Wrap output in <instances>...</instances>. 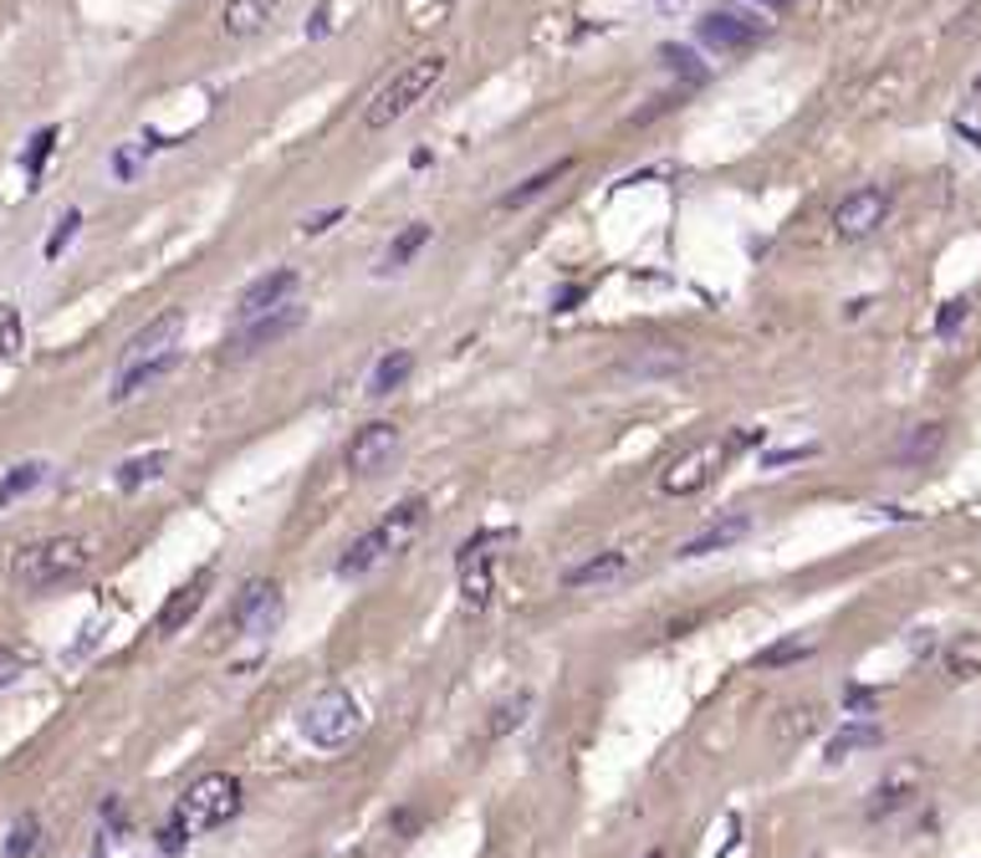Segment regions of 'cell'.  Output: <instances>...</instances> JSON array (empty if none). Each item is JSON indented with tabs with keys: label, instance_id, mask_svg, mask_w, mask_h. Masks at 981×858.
Segmentation results:
<instances>
[{
	"label": "cell",
	"instance_id": "cell-1",
	"mask_svg": "<svg viewBox=\"0 0 981 858\" xmlns=\"http://www.w3.org/2000/svg\"><path fill=\"white\" fill-rule=\"evenodd\" d=\"M425 527H430V506L419 501V496H409V501L399 506H388L384 517L373 521L369 532L358 537L353 547L338 557V573L342 577H363L373 573L379 563H388V557H399V552H409L425 537Z\"/></svg>",
	"mask_w": 981,
	"mask_h": 858
},
{
	"label": "cell",
	"instance_id": "cell-2",
	"mask_svg": "<svg viewBox=\"0 0 981 858\" xmlns=\"http://www.w3.org/2000/svg\"><path fill=\"white\" fill-rule=\"evenodd\" d=\"M446 72H450V57H446V52H425V57L404 61L399 72L388 77L384 88L369 98V108H363V128H369V134H384V128H394L404 113H415V108L425 103V98H430L440 82H446Z\"/></svg>",
	"mask_w": 981,
	"mask_h": 858
},
{
	"label": "cell",
	"instance_id": "cell-3",
	"mask_svg": "<svg viewBox=\"0 0 981 858\" xmlns=\"http://www.w3.org/2000/svg\"><path fill=\"white\" fill-rule=\"evenodd\" d=\"M88 563H92V542H82V537H46V542H31V547L15 552L11 577H15V588L46 592L82 577Z\"/></svg>",
	"mask_w": 981,
	"mask_h": 858
},
{
	"label": "cell",
	"instance_id": "cell-4",
	"mask_svg": "<svg viewBox=\"0 0 981 858\" xmlns=\"http://www.w3.org/2000/svg\"><path fill=\"white\" fill-rule=\"evenodd\" d=\"M240 782L230 777V771H205L200 782L184 787V798H179L174 808V823L184 833H210V828H221V823H230V817L240 813Z\"/></svg>",
	"mask_w": 981,
	"mask_h": 858
},
{
	"label": "cell",
	"instance_id": "cell-5",
	"mask_svg": "<svg viewBox=\"0 0 981 858\" xmlns=\"http://www.w3.org/2000/svg\"><path fill=\"white\" fill-rule=\"evenodd\" d=\"M752 440H757V434H715V440H700L696 450H685V455L659 475V490H665V496H696V490L711 486L715 475L726 471V460Z\"/></svg>",
	"mask_w": 981,
	"mask_h": 858
},
{
	"label": "cell",
	"instance_id": "cell-6",
	"mask_svg": "<svg viewBox=\"0 0 981 858\" xmlns=\"http://www.w3.org/2000/svg\"><path fill=\"white\" fill-rule=\"evenodd\" d=\"M358 725H363V715H358V700L348 696L342 685H327V690H317V696L302 705V715H297V731L313 741V746H323V752H332V746H342V741H353Z\"/></svg>",
	"mask_w": 981,
	"mask_h": 858
},
{
	"label": "cell",
	"instance_id": "cell-7",
	"mask_svg": "<svg viewBox=\"0 0 981 858\" xmlns=\"http://www.w3.org/2000/svg\"><path fill=\"white\" fill-rule=\"evenodd\" d=\"M890 205H894V194L884 190V184H859V190L844 194L838 210H833V236H838V240L875 236L879 225L890 221Z\"/></svg>",
	"mask_w": 981,
	"mask_h": 858
},
{
	"label": "cell",
	"instance_id": "cell-8",
	"mask_svg": "<svg viewBox=\"0 0 981 858\" xmlns=\"http://www.w3.org/2000/svg\"><path fill=\"white\" fill-rule=\"evenodd\" d=\"M399 455V425L388 419H373L348 440V471L353 475H379L388 471V460Z\"/></svg>",
	"mask_w": 981,
	"mask_h": 858
},
{
	"label": "cell",
	"instance_id": "cell-9",
	"mask_svg": "<svg viewBox=\"0 0 981 858\" xmlns=\"http://www.w3.org/2000/svg\"><path fill=\"white\" fill-rule=\"evenodd\" d=\"M696 36L711 46V52H746V46H757L762 36H767V21L742 15V11H711L696 26Z\"/></svg>",
	"mask_w": 981,
	"mask_h": 858
},
{
	"label": "cell",
	"instance_id": "cell-10",
	"mask_svg": "<svg viewBox=\"0 0 981 858\" xmlns=\"http://www.w3.org/2000/svg\"><path fill=\"white\" fill-rule=\"evenodd\" d=\"M307 323V312L297 307V302H286V307H271L261 312V317H246V327H240L236 338H230V353H261L267 342H282L286 332H297V327Z\"/></svg>",
	"mask_w": 981,
	"mask_h": 858
},
{
	"label": "cell",
	"instance_id": "cell-11",
	"mask_svg": "<svg viewBox=\"0 0 981 858\" xmlns=\"http://www.w3.org/2000/svg\"><path fill=\"white\" fill-rule=\"evenodd\" d=\"M277 619H282V588H277L271 577L246 583L240 598H236V623H240V629H246V634H271Z\"/></svg>",
	"mask_w": 981,
	"mask_h": 858
},
{
	"label": "cell",
	"instance_id": "cell-12",
	"mask_svg": "<svg viewBox=\"0 0 981 858\" xmlns=\"http://www.w3.org/2000/svg\"><path fill=\"white\" fill-rule=\"evenodd\" d=\"M174 363H179V348H169V353H149V358H123L119 379H113V404L134 399V394H144L149 384H159L164 373H174Z\"/></svg>",
	"mask_w": 981,
	"mask_h": 858
},
{
	"label": "cell",
	"instance_id": "cell-13",
	"mask_svg": "<svg viewBox=\"0 0 981 858\" xmlns=\"http://www.w3.org/2000/svg\"><path fill=\"white\" fill-rule=\"evenodd\" d=\"M292 292H297V271L277 267V271H267V276H256V282L240 292L236 307H240V317H261V312H271V307H286Z\"/></svg>",
	"mask_w": 981,
	"mask_h": 858
},
{
	"label": "cell",
	"instance_id": "cell-14",
	"mask_svg": "<svg viewBox=\"0 0 981 858\" xmlns=\"http://www.w3.org/2000/svg\"><path fill=\"white\" fill-rule=\"evenodd\" d=\"M746 532H752V517H746V511H726V517L706 521L690 542H680V557H711V552H721V547H736Z\"/></svg>",
	"mask_w": 981,
	"mask_h": 858
},
{
	"label": "cell",
	"instance_id": "cell-15",
	"mask_svg": "<svg viewBox=\"0 0 981 858\" xmlns=\"http://www.w3.org/2000/svg\"><path fill=\"white\" fill-rule=\"evenodd\" d=\"M629 567H634V552H629V547H604V552H594V557H583L578 567H567L563 588H598V583L624 577Z\"/></svg>",
	"mask_w": 981,
	"mask_h": 858
},
{
	"label": "cell",
	"instance_id": "cell-16",
	"mask_svg": "<svg viewBox=\"0 0 981 858\" xmlns=\"http://www.w3.org/2000/svg\"><path fill=\"white\" fill-rule=\"evenodd\" d=\"M205 588H210V573H194L190 583H179V588L169 592V603L159 608V619H154V629H159L164 639H169V634H179V629H184V623L194 619V608L205 603Z\"/></svg>",
	"mask_w": 981,
	"mask_h": 858
},
{
	"label": "cell",
	"instance_id": "cell-17",
	"mask_svg": "<svg viewBox=\"0 0 981 858\" xmlns=\"http://www.w3.org/2000/svg\"><path fill=\"white\" fill-rule=\"evenodd\" d=\"M282 0H225V36L230 42H246V36H261V31L277 21Z\"/></svg>",
	"mask_w": 981,
	"mask_h": 858
},
{
	"label": "cell",
	"instance_id": "cell-18",
	"mask_svg": "<svg viewBox=\"0 0 981 858\" xmlns=\"http://www.w3.org/2000/svg\"><path fill=\"white\" fill-rule=\"evenodd\" d=\"M461 592H465V608H486L490 603V552H486V542H465V552H461Z\"/></svg>",
	"mask_w": 981,
	"mask_h": 858
},
{
	"label": "cell",
	"instance_id": "cell-19",
	"mask_svg": "<svg viewBox=\"0 0 981 858\" xmlns=\"http://www.w3.org/2000/svg\"><path fill=\"white\" fill-rule=\"evenodd\" d=\"M179 327H184V312H164V317H154L144 332H134L128 338V348H123V358H149V353H169L179 342Z\"/></svg>",
	"mask_w": 981,
	"mask_h": 858
},
{
	"label": "cell",
	"instance_id": "cell-20",
	"mask_svg": "<svg viewBox=\"0 0 981 858\" xmlns=\"http://www.w3.org/2000/svg\"><path fill=\"white\" fill-rule=\"evenodd\" d=\"M409 373H415V353H409V348H388V353L373 363V373H369V394H373V399H388L394 388L409 384Z\"/></svg>",
	"mask_w": 981,
	"mask_h": 858
},
{
	"label": "cell",
	"instance_id": "cell-21",
	"mask_svg": "<svg viewBox=\"0 0 981 858\" xmlns=\"http://www.w3.org/2000/svg\"><path fill=\"white\" fill-rule=\"evenodd\" d=\"M940 450H946V425H936V419H931V425H915L905 440H900L894 460H900V465H931Z\"/></svg>",
	"mask_w": 981,
	"mask_h": 858
},
{
	"label": "cell",
	"instance_id": "cell-22",
	"mask_svg": "<svg viewBox=\"0 0 981 858\" xmlns=\"http://www.w3.org/2000/svg\"><path fill=\"white\" fill-rule=\"evenodd\" d=\"M567 169H573V159H552L548 169L527 174V179L517 184V190H506V194H501V210H521V205H532V200H542V194H548L552 184H557V179L567 174Z\"/></svg>",
	"mask_w": 981,
	"mask_h": 858
},
{
	"label": "cell",
	"instance_id": "cell-23",
	"mask_svg": "<svg viewBox=\"0 0 981 858\" xmlns=\"http://www.w3.org/2000/svg\"><path fill=\"white\" fill-rule=\"evenodd\" d=\"M884 741V731H879L875 721H848L838 736L828 741V761H844V756H854V752H869V746H879Z\"/></svg>",
	"mask_w": 981,
	"mask_h": 858
},
{
	"label": "cell",
	"instance_id": "cell-24",
	"mask_svg": "<svg viewBox=\"0 0 981 858\" xmlns=\"http://www.w3.org/2000/svg\"><path fill=\"white\" fill-rule=\"evenodd\" d=\"M42 481H46V460H21V465H11L5 481H0V511L11 501H21V496H31Z\"/></svg>",
	"mask_w": 981,
	"mask_h": 858
},
{
	"label": "cell",
	"instance_id": "cell-25",
	"mask_svg": "<svg viewBox=\"0 0 981 858\" xmlns=\"http://www.w3.org/2000/svg\"><path fill=\"white\" fill-rule=\"evenodd\" d=\"M430 246V225L425 221H415V225H404L399 236L388 240V251H384V271H399V267H409L419 251Z\"/></svg>",
	"mask_w": 981,
	"mask_h": 858
},
{
	"label": "cell",
	"instance_id": "cell-26",
	"mask_svg": "<svg viewBox=\"0 0 981 858\" xmlns=\"http://www.w3.org/2000/svg\"><path fill=\"white\" fill-rule=\"evenodd\" d=\"M164 465H169V455H164V450H149V455L123 460L113 481H119V490H138V486H149V481H159Z\"/></svg>",
	"mask_w": 981,
	"mask_h": 858
},
{
	"label": "cell",
	"instance_id": "cell-27",
	"mask_svg": "<svg viewBox=\"0 0 981 858\" xmlns=\"http://www.w3.org/2000/svg\"><path fill=\"white\" fill-rule=\"evenodd\" d=\"M946 669L951 680H981V634H961L946 650Z\"/></svg>",
	"mask_w": 981,
	"mask_h": 858
},
{
	"label": "cell",
	"instance_id": "cell-28",
	"mask_svg": "<svg viewBox=\"0 0 981 858\" xmlns=\"http://www.w3.org/2000/svg\"><path fill=\"white\" fill-rule=\"evenodd\" d=\"M26 348V332H21V312L11 302H0V363H15Z\"/></svg>",
	"mask_w": 981,
	"mask_h": 858
},
{
	"label": "cell",
	"instance_id": "cell-29",
	"mask_svg": "<svg viewBox=\"0 0 981 858\" xmlns=\"http://www.w3.org/2000/svg\"><path fill=\"white\" fill-rule=\"evenodd\" d=\"M36 838H42V828H36V817L21 813L11 823V838H5V848H0V858H26L31 848H36Z\"/></svg>",
	"mask_w": 981,
	"mask_h": 858
},
{
	"label": "cell",
	"instance_id": "cell-30",
	"mask_svg": "<svg viewBox=\"0 0 981 858\" xmlns=\"http://www.w3.org/2000/svg\"><path fill=\"white\" fill-rule=\"evenodd\" d=\"M527 711H532V696H511V700H506L501 711H496V721H490V741L506 736V731H517Z\"/></svg>",
	"mask_w": 981,
	"mask_h": 858
},
{
	"label": "cell",
	"instance_id": "cell-31",
	"mask_svg": "<svg viewBox=\"0 0 981 858\" xmlns=\"http://www.w3.org/2000/svg\"><path fill=\"white\" fill-rule=\"evenodd\" d=\"M905 802H910V787L905 782H884L875 792V802H869V817H890L894 808H905Z\"/></svg>",
	"mask_w": 981,
	"mask_h": 858
},
{
	"label": "cell",
	"instance_id": "cell-32",
	"mask_svg": "<svg viewBox=\"0 0 981 858\" xmlns=\"http://www.w3.org/2000/svg\"><path fill=\"white\" fill-rule=\"evenodd\" d=\"M808 654H813V644L792 639V644H773V650H762V654H757V665H762V669H773V665H792V659H808Z\"/></svg>",
	"mask_w": 981,
	"mask_h": 858
},
{
	"label": "cell",
	"instance_id": "cell-33",
	"mask_svg": "<svg viewBox=\"0 0 981 858\" xmlns=\"http://www.w3.org/2000/svg\"><path fill=\"white\" fill-rule=\"evenodd\" d=\"M808 725H813V705H792L782 721H777V741H798L808 736Z\"/></svg>",
	"mask_w": 981,
	"mask_h": 858
},
{
	"label": "cell",
	"instance_id": "cell-34",
	"mask_svg": "<svg viewBox=\"0 0 981 858\" xmlns=\"http://www.w3.org/2000/svg\"><path fill=\"white\" fill-rule=\"evenodd\" d=\"M77 225H82V210H67V215H61V221H57V230H52V240H46V256H52V261H57V256L67 251V240L77 236Z\"/></svg>",
	"mask_w": 981,
	"mask_h": 858
},
{
	"label": "cell",
	"instance_id": "cell-35",
	"mask_svg": "<svg viewBox=\"0 0 981 858\" xmlns=\"http://www.w3.org/2000/svg\"><path fill=\"white\" fill-rule=\"evenodd\" d=\"M659 57H665V61H669V67H675V72H680V77H706V67H696V52H690V46L665 42V46H659Z\"/></svg>",
	"mask_w": 981,
	"mask_h": 858
},
{
	"label": "cell",
	"instance_id": "cell-36",
	"mask_svg": "<svg viewBox=\"0 0 981 858\" xmlns=\"http://www.w3.org/2000/svg\"><path fill=\"white\" fill-rule=\"evenodd\" d=\"M52 144H57V128H42V134L31 138V148H26V174L31 179L42 174V163L52 159Z\"/></svg>",
	"mask_w": 981,
	"mask_h": 858
},
{
	"label": "cell",
	"instance_id": "cell-37",
	"mask_svg": "<svg viewBox=\"0 0 981 858\" xmlns=\"http://www.w3.org/2000/svg\"><path fill=\"white\" fill-rule=\"evenodd\" d=\"M967 312H971V302H967V296H956V302H946V307H940V317H936V332H940V338H951L956 327L967 323Z\"/></svg>",
	"mask_w": 981,
	"mask_h": 858
},
{
	"label": "cell",
	"instance_id": "cell-38",
	"mask_svg": "<svg viewBox=\"0 0 981 858\" xmlns=\"http://www.w3.org/2000/svg\"><path fill=\"white\" fill-rule=\"evenodd\" d=\"M21 665H26V659H21L15 650H5V644H0V685H11L15 675H21Z\"/></svg>",
	"mask_w": 981,
	"mask_h": 858
},
{
	"label": "cell",
	"instance_id": "cell-39",
	"mask_svg": "<svg viewBox=\"0 0 981 858\" xmlns=\"http://www.w3.org/2000/svg\"><path fill=\"white\" fill-rule=\"evenodd\" d=\"M844 705H848V711H875V690H859V685H848V690H844Z\"/></svg>",
	"mask_w": 981,
	"mask_h": 858
},
{
	"label": "cell",
	"instance_id": "cell-40",
	"mask_svg": "<svg viewBox=\"0 0 981 858\" xmlns=\"http://www.w3.org/2000/svg\"><path fill=\"white\" fill-rule=\"evenodd\" d=\"M808 455H813V444H798V450H773L767 465H792V460H808Z\"/></svg>",
	"mask_w": 981,
	"mask_h": 858
},
{
	"label": "cell",
	"instance_id": "cell-41",
	"mask_svg": "<svg viewBox=\"0 0 981 858\" xmlns=\"http://www.w3.org/2000/svg\"><path fill=\"white\" fill-rule=\"evenodd\" d=\"M332 221H342V205H338V210H327V215H313V221H307V230L317 236V230H327Z\"/></svg>",
	"mask_w": 981,
	"mask_h": 858
},
{
	"label": "cell",
	"instance_id": "cell-42",
	"mask_svg": "<svg viewBox=\"0 0 981 858\" xmlns=\"http://www.w3.org/2000/svg\"><path fill=\"white\" fill-rule=\"evenodd\" d=\"M583 296H588V292H583V286H573V292H563V296H557V312H573V307H578V302H583Z\"/></svg>",
	"mask_w": 981,
	"mask_h": 858
},
{
	"label": "cell",
	"instance_id": "cell-43",
	"mask_svg": "<svg viewBox=\"0 0 981 858\" xmlns=\"http://www.w3.org/2000/svg\"><path fill=\"white\" fill-rule=\"evenodd\" d=\"M762 5H767V11H788L792 0H762Z\"/></svg>",
	"mask_w": 981,
	"mask_h": 858
},
{
	"label": "cell",
	"instance_id": "cell-44",
	"mask_svg": "<svg viewBox=\"0 0 981 858\" xmlns=\"http://www.w3.org/2000/svg\"><path fill=\"white\" fill-rule=\"evenodd\" d=\"M88 858H108V848H103V838H98V844H92V854Z\"/></svg>",
	"mask_w": 981,
	"mask_h": 858
},
{
	"label": "cell",
	"instance_id": "cell-45",
	"mask_svg": "<svg viewBox=\"0 0 981 858\" xmlns=\"http://www.w3.org/2000/svg\"><path fill=\"white\" fill-rule=\"evenodd\" d=\"M644 858H665V848H650V854H644Z\"/></svg>",
	"mask_w": 981,
	"mask_h": 858
}]
</instances>
